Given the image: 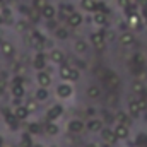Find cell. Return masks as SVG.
<instances>
[{
  "instance_id": "83f0119b",
  "label": "cell",
  "mask_w": 147,
  "mask_h": 147,
  "mask_svg": "<svg viewBox=\"0 0 147 147\" xmlns=\"http://www.w3.org/2000/svg\"><path fill=\"white\" fill-rule=\"evenodd\" d=\"M69 36H70V33H69L67 28H57V29H55V38H57V39L63 41V39H67Z\"/></svg>"
},
{
  "instance_id": "ba28073f",
  "label": "cell",
  "mask_w": 147,
  "mask_h": 147,
  "mask_svg": "<svg viewBox=\"0 0 147 147\" xmlns=\"http://www.w3.org/2000/svg\"><path fill=\"white\" fill-rule=\"evenodd\" d=\"M50 60L53 62V63H65V53L62 51V50H58V48H53L51 51H50Z\"/></svg>"
},
{
  "instance_id": "7bdbcfd3",
  "label": "cell",
  "mask_w": 147,
  "mask_h": 147,
  "mask_svg": "<svg viewBox=\"0 0 147 147\" xmlns=\"http://www.w3.org/2000/svg\"><path fill=\"white\" fill-rule=\"evenodd\" d=\"M137 3H139V7H142V9L147 7V0H137Z\"/></svg>"
},
{
  "instance_id": "277c9868",
  "label": "cell",
  "mask_w": 147,
  "mask_h": 147,
  "mask_svg": "<svg viewBox=\"0 0 147 147\" xmlns=\"http://www.w3.org/2000/svg\"><path fill=\"white\" fill-rule=\"evenodd\" d=\"M36 80L38 84H39V87H50V84H51V75L46 72V70H39L36 74Z\"/></svg>"
},
{
  "instance_id": "5bb4252c",
  "label": "cell",
  "mask_w": 147,
  "mask_h": 147,
  "mask_svg": "<svg viewBox=\"0 0 147 147\" xmlns=\"http://www.w3.org/2000/svg\"><path fill=\"white\" fill-rule=\"evenodd\" d=\"M0 51H2V55L3 57H14V53H16V48H14V45L12 43H9V41H3L2 43V46H0Z\"/></svg>"
},
{
  "instance_id": "cb8c5ba5",
  "label": "cell",
  "mask_w": 147,
  "mask_h": 147,
  "mask_svg": "<svg viewBox=\"0 0 147 147\" xmlns=\"http://www.w3.org/2000/svg\"><path fill=\"white\" fill-rule=\"evenodd\" d=\"M14 115H16V118L21 121V120H26V118L29 116V110H28L26 106H21V105H19V106L16 108V111H14Z\"/></svg>"
},
{
  "instance_id": "5b68a950",
  "label": "cell",
  "mask_w": 147,
  "mask_h": 147,
  "mask_svg": "<svg viewBox=\"0 0 147 147\" xmlns=\"http://www.w3.org/2000/svg\"><path fill=\"white\" fill-rule=\"evenodd\" d=\"M82 22H84V17H82L80 12H74L67 17V26L69 28H79Z\"/></svg>"
},
{
  "instance_id": "f35d334b",
  "label": "cell",
  "mask_w": 147,
  "mask_h": 147,
  "mask_svg": "<svg viewBox=\"0 0 147 147\" xmlns=\"http://www.w3.org/2000/svg\"><path fill=\"white\" fill-rule=\"evenodd\" d=\"M96 10L108 14V7H106V3H105V2H98V3H96Z\"/></svg>"
},
{
  "instance_id": "4dcf8cb0",
  "label": "cell",
  "mask_w": 147,
  "mask_h": 147,
  "mask_svg": "<svg viewBox=\"0 0 147 147\" xmlns=\"http://www.w3.org/2000/svg\"><path fill=\"white\" fill-rule=\"evenodd\" d=\"M70 70H72V67H69L67 63H62V65H60V77H62L63 80H69Z\"/></svg>"
},
{
  "instance_id": "4fadbf2b",
  "label": "cell",
  "mask_w": 147,
  "mask_h": 147,
  "mask_svg": "<svg viewBox=\"0 0 147 147\" xmlns=\"http://www.w3.org/2000/svg\"><path fill=\"white\" fill-rule=\"evenodd\" d=\"M62 113H63V108H62L60 105H55L53 108H50V110H48V113H46V120H48V121H51V120H57V118H58Z\"/></svg>"
},
{
  "instance_id": "f6af8a7d",
  "label": "cell",
  "mask_w": 147,
  "mask_h": 147,
  "mask_svg": "<svg viewBox=\"0 0 147 147\" xmlns=\"http://www.w3.org/2000/svg\"><path fill=\"white\" fill-rule=\"evenodd\" d=\"M86 147H98V146H96V144H87Z\"/></svg>"
},
{
  "instance_id": "8fae6325",
  "label": "cell",
  "mask_w": 147,
  "mask_h": 147,
  "mask_svg": "<svg viewBox=\"0 0 147 147\" xmlns=\"http://www.w3.org/2000/svg\"><path fill=\"white\" fill-rule=\"evenodd\" d=\"M33 67L36 69L38 72H39V70H45V67H46V55H45V53H41V51H39L36 57H34Z\"/></svg>"
},
{
  "instance_id": "6da1fadb",
  "label": "cell",
  "mask_w": 147,
  "mask_h": 147,
  "mask_svg": "<svg viewBox=\"0 0 147 147\" xmlns=\"http://www.w3.org/2000/svg\"><path fill=\"white\" fill-rule=\"evenodd\" d=\"M28 43H29L31 48L41 50L43 48V43H45V38H43L41 33H38V31H29L28 33Z\"/></svg>"
},
{
  "instance_id": "9a60e30c",
  "label": "cell",
  "mask_w": 147,
  "mask_h": 147,
  "mask_svg": "<svg viewBox=\"0 0 147 147\" xmlns=\"http://www.w3.org/2000/svg\"><path fill=\"white\" fill-rule=\"evenodd\" d=\"M58 7H60V17H62V19H65V21H67V17H69L70 14L75 12L72 3H60Z\"/></svg>"
},
{
  "instance_id": "d6986e66",
  "label": "cell",
  "mask_w": 147,
  "mask_h": 147,
  "mask_svg": "<svg viewBox=\"0 0 147 147\" xmlns=\"http://www.w3.org/2000/svg\"><path fill=\"white\" fill-rule=\"evenodd\" d=\"M67 128H69L72 134H79V132H82L84 123H82L80 120H70V121H69V125H67Z\"/></svg>"
},
{
  "instance_id": "7a4b0ae2",
  "label": "cell",
  "mask_w": 147,
  "mask_h": 147,
  "mask_svg": "<svg viewBox=\"0 0 147 147\" xmlns=\"http://www.w3.org/2000/svg\"><path fill=\"white\" fill-rule=\"evenodd\" d=\"M57 7L53 5V3H46V5H43L41 7V16H43V19H46V21H53L55 17H57Z\"/></svg>"
},
{
  "instance_id": "836d02e7",
  "label": "cell",
  "mask_w": 147,
  "mask_h": 147,
  "mask_svg": "<svg viewBox=\"0 0 147 147\" xmlns=\"http://www.w3.org/2000/svg\"><path fill=\"white\" fill-rule=\"evenodd\" d=\"M116 121H118V125H127V127H128V123H130V121H128V116H127L125 113H118V115H116Z\"/></svg>"
},
{
  "instance_id": "9c48e42d",
  "label": "cell",
  "mask_w": 147,
  "mask_h": 147,
  "mask_svg": "<svg viewBox=\"0 0 147 147\" xmlns=\"http://www.w3.org/2000/svg\"><path fill=\"white\" fill-rule=\"evenodd\" d=\"M127 22H128V26H130V28L139 29V28L142 26V17L139 16V12H134V14L127 16Z\"/></svg>"
},
{
  "instance_id": "d4e9b609",
  "label": "cell",
  "mask_w": 147,
  "mask_h": 147,
  "mask_svg": "<svg viewBox=\"0 0 147 147\" xmlns=\"http://www.w3.org/2000/svg\"><path fill=\"white\" fill-rule=\"evenodd\" d=\"M10 92L16 99H21L24 94H26V87L24 86H10Z\"/></svg>"
},
{
  "instance_id": "bcb514c9",
  "label": "cell",
  "mask_w": 147,
  "mask_h": 147,
  "mask_svg": "<svg viewBox=\"0 0 147 147\" xmlns=\"http://www.w3.org/2000/svg\"><path fill=\"white\" fill-rule=\"evenodd\" d=\"M2 144H3V139H2V137H0V146H2Z\"/></svg>"
},
{
  "instance_id": "8d00e7d4",
  "label": "cell",
  "mask_w": 147,
  "mask_h": 147,
  "mask_svg": "<svg viewBox=\"0 0 147 147\" xmlns=\"http://www.w3.org/2000/svg\"><path fill=\"white\" fill-rule=\"evenodd\" d=\"M24 77L22 75H16L14 79H12V86H24Z\"/></svg>"
},
{
  "instance_id": "1f68e13d",
  "label": "cell",
  "mask_w": 147,
  "mask_h": 147,
  "mask_svg": "<svg viewBox=\"0 0 147 147\" xmlns=\"http://www.w3.org/2000/svg\"><path fill=\"white\" fill-rule=\"evenodd\" d=\"M48 96H50V94H48V89H46V87H39L36 91V99L38 101H46Z\"/></svg>"
},
{
  "instance_id": "ac0fdd59",
  "label": "cell",
  "mask_w": 147,
  "mask_h": 147,
  "mask_svg": "<svg viewBox=\"0 0 147 147\" xmlns=\"http://www.w3.org/2000/svg\"><path fill=\"white\" fill-rule=\"evenodd\" d=\"M113 132H115L116 139H127L128 137V127L127 125H116L113 128Z\"/></svg>"
},
{
  "instance_id": "ffe728a7",
  "label": "cell",
  "mask_w": 147,
  "mask_h": 147,
  "mask_svg": "<svg viewBox=\"0 0 147 147\" xmlns=\"http://www.w3.org/2000/svg\"><path fill=\"white\" fill-rule=\"evenodd\" d=\"M101 137L105 139V142H108V144H115L118 139H116V135H115V132L111 130V128H105L103 132H101Z\"/></svg>"
},
{
  "instance_id": "7dc6e473",
  "label": "cell",
  "mask_w": 147,
  "mask_h": 147,
  "mask_svg": "<svg viewBox=\"0 0 147 147\" xmlns=\"http://www.w3.org/2000/svg\"><path fill=\"white\" fill-rule=\"evenodd\" d=\"M2 3H3V0H0V5H2Z\"/></svg>"
},
{
  "instance_id": "c3c4849f",
  "label": "cell",
  "mask_w": 147,
  "mask_h": 147,
  "mask_svg": "<svg viewBox=\"0 0 147 147\" xmlns=\"http://www.w3.org/2000/svg\"><path fill=\"white\" fill-rule=\"evenodd\" d=\"M144 19H146V24H147V17H144Z\"/></svg>"
},
{
  "instance_id": "e0dca14e",
  "label": "cell",
  "mask_w": 147,
  "mask_h": 147,
  "mask_svg": "<svg viewBox=\"0 0 147 147\" xmlns=\"http://www.w3.org/2000/svg\"><path fill=\"white\" fill-rule=\"evenodd\" d=\"M105 80H106V84H108L110 89L118 87V84H120V77H118L116 74H113V72H108V75L105 77Z\"/></svg>"
},
{
  "instance_id": "681fc988",
  "label": "cell",
  "mask_w": 147,
  "mask_h": 147,
  "mask_svg": "<svg viewBox=\"0 0 147 147\" xmlns=\"http://www.w3.org/2000/svg\"><path fill=\"white\" fill-rule=\"evenodd\" d=\"M33 147H41V146H33Z\"/></svg>"
},
{
  "instance_id": "f907efd6",
  "label": "cell",
  "mask_w": 147,
  "mask_h": 147,
  "mask_svg": "<svg viewBox=\"0 0 147 147\" xmlns=\"http://www.w3.org/2000/svg\"><path fill=\"white\" fill-rule=\"evenodd\" d=\"M130 2H137V0H130Z\"/></svg>"
},
{
  "instance_id": "b9f144b4",
  "label": "cell",
  "mask_w": 147,
  "mask_h": 147,
  "mask_svg": "<svg viewBox=\"0 0 147 147\" xmlns=\"http://www.w3.org/2000/svg\"><path fill=\"white\" fill-rule=\"evenodd\" d=\"M116 5H118L120 9H127V7L130 5V0H116Z\"/></svg>"
},
{
  "instance_id": "44dd1931",
  "label": "cell",
  "mask_w": 147,
  "mask_h": 147,
  "mask_svg": "<svg viewBox=\"0 0 147 147\" xmlns=\"http://www.w3.org/2000/svg\"><path fill=\"white\" fill-rule=\"evenodd\" d=\"M14 28H16V31L17 33H29L28 29H29V22L26 21V19H19V21H16V24H14Z\"/></svg>"
},
{
  "instance_id": "30bf717a",
  "label": "cell",
  "mask_w": 147,
  "mask_h": 147,
  "mask_svg": "<svg viewBox=\"0 0 147 147\" xmlns=\"http://www.w3.org/2000/svg\"><path fill=\"white\" fill-rule=\"evenodd\" d=\"M142 106H140V99H134V101H130L128 103V113H130V116H139L140 113H142Z\"/></svg>"
},
{
  "instance_id": "484cf974",
  "label": "cell",
  "mask_w": 147,
  "mask_h": 147,
  "mask_svg": "<svg viewBox=\"0 0 147 147\" xmlns=\"http://www.w3.org/2000/svg\"><path fill=\"white\" fill-rule=\"evenodd\" d=\"M3 113H5V120H7L10 130H17V123H19V120L16 118V115H9V111L7 110H3Z\"/></svg>"
},
{
  "instance_id": "8992f818",
  "label": "cell",
  "mask_w": 147,
  "mask_h": 147,
  "mask_svg": "<svg viewBox=\"0 0 147 147\" xmlns=\"http://www.w3.org/2000/svg\"><path fill=\"white\" fill-rule=\"evenodd\" d=\"M57 94H58V98H62V99L70 98V96H72V86H70V84H67V82L60 84V86L57 87Z\"/></svg>"
},
{
  "instance_id": "603a6c76",
  "label": "cell",
  "mask_w": 147,
  "mask_h": 147,
  "mask_svg": "<svg viewBox=\"0 0 147 147\" xmlns=\"http://www.w3.org/2000/svg\"><path fill=\"white\" fill-rule=\"evenodd\" d=\"M0 16L5 19V22H14L12 19V9L7 5H0Z\"/></svg>"
},
{
  "instance_id": "d6a6232c",
  "label": "cell",
  "mask_w": 147,
  "mask_h": 147,
  "mask_svg": "<svg viewBox=\"0 0 147 147\" xmlns=\"http://www.w3.org/2000/svg\"><path fill=\"white\" fill-rule=\"evenodd\" d=\"M45 130H46V134H50V135H55V134H58V127L55 125V123H46L45 125Z\"/></svg>"
},
{
  "instance_id": "4316f807",
  "label": "cell",
  "mask_w": 147,
  "mask_h": 147,
  "mask_svg": "<svg viewBox=\"0 0 147 147\" xmlns=\"http://www.w3.org/2000/svg\"><path fill=\"white\" fill-rule=\"evenodd\" d=\"M74 50H75V53H86V51H87V43H86L84 39H75Z\"/></svg>"
},
{
  "instance_id": "ee69618b",
  "label": "cell",
  "mask_w": 147,
  "mask_h": 147,
  "mask_svg": "<svg viewBox=\"0 0 147 147\" xmlns=\"http://www.w3.org/2000/svg\"><path fill=\"white\" fill-rule=\"evenodd\" d=\"M2 24H5V19H3V17L0 16V26H2Z\"/></svg>"
},
{
  "instance_id": "f1b7e54d",
  "label": "cell",
  "mask_w": 147,
  "mask_h": 147,
  "mask_svg": "<svg viewBox=\"0 0 147 147\" xmlns=\"http://www.w3.org/2000/svg\"><path fill=\"white\" fill-rule=\"evenodd\" d=\"M87 96H89L91 99H96V98L101 96V89H99L98 86H89V87H87Z\"/></svg>"
},
{
  "instance_id": "e575fe53",
  "label": "cell",
  "mask_w": 147,
  "mask_h": 147,
  "mask_svg": "<svg viewBox=\"0 0 147 147\" xmlns=\"http://www.w3.org/2000/svg\"><path fill=\"white\" fill-rule=\"evenodd\" d=\"M24 106L29 110V113H31V111H36L38 110V99H31V101H28Z\"/></svg>"
},
{
  "instance_id": "7402d4cb",
  "label": "cell",
  "mask_w": 147,
  "mask_h": 147,
  "mask_svg": "<svg viewBox=\"0 0 147 147\" xmlns=\"http://www.w3.org/2000/svg\"><path fill=\"white\" fill-rule=\"evenodd\" d=\"M96 3L98 0H80V7L86 12H96Z\"/></svg>"
},
{
  "instance_id": "74e56055",
  "label": "cell",
  "mask_w": 147,
  "mask_h": 147,
  "mask_svg": "<svg viewBox=\"0 0 147 147\" xmlns=\"http://www.w3.org/2000/svg\"><path fill=\"white\" fill-rule=\"evenodd\" d=\"M134 92L144 94V84H142V82H134Z\"/></svg>"
},
{
  "instance_id": "52a82bcc",
  "label": "cell",
  "mask_w": 147,
  "mask_h": 147,
  "mask_svg": "<svg viewBox=\"0 0 147 147\" xmlns=\"http://www.w3.org/2000/svg\"><path fill=\"white\" fill-rule=\"evenodd\" d=\"M92 22H94V24H98V26H101V28H105V26L108 24V14L99 12V10L92 12Z\"/></svg>"
},
{
  "instance_id": "d590c367",
  "label": "cell",
  "mask_w": 147,
  "mask_h": 147,
  "mask_svg": "<svg viewBox=\"0 0 147 147\" xmlns=\"http://www.w3.org/2000/svg\"><path fill=\"white\" fill-rule=\"evenodd\" d=\"M79 79H80V72H79L77 69H72V70H70V75H69V80L75 82V80H79Z\"/></svg>"
},
{
  "instance_id": "3957f363",
  "label": "cell",
  "mask_w": 147,
  "mask_h": 147,
  "mask_svg": "<svg viewBox=\"0 0 147 147\" xmlns=\"http://www.w3.org/2000/svg\"><path fill=\"white\" fill-rule=\"evenodd\" d=\"M91 43L96 46V48H103L106 45V33L105 31H94L91 34Z\"/></svg>"
},
{
  "instance_id": "2e32d148",
  "label": "cell",
  "mask_w": 147,
  "mask_h": 147,
  "mask_svg": "<svg viewBox=\"0 0 147 147\" xmlns=\"http://www.w3.org/2000/svg\"><path fill=\"white\" fill-rule=\"evenodd\" d=\"M43 16H41V9H38V7H29V10H28V19L31 21V22H38L39 19H41Z\"/></svg>"
},
{
  "instance_id": "60d3db41",
  "label": "cell",
  "mask_w": 147,
  "mask_h": 147,
  "mask_svg": "<svg viewBox=\"0 0 147 147\" xmlns=\"http://www.w3.org/2000/svg\"><path fill=\"white\" fill-rule=\"evenodd\" d=\"M39 130H41V127H39L38 123H31V125H29V132H31V134H39Z\"/></svg>"
},
{
  "instance_id": "ab89813d",
  "label": "cell",
  "mask_w": 147,
  "mask_h": 147,
  "mask_svg": "<svg viewBox=\"0 0 147 147\" xmlns=\"http://www.w3.org/2000/svg\"><path fill=\"white\" fill-rule=\"evenodd\" d=\"M22 146L24 147H33V142H31V137L29 135H22Z\"/></svg>"
},
{
  "instance_id": "7c38bea8",
  "label": "cell",
  "mask_w": 147,
  "mask_h": 147,
  "mask_svg": "<svg viewBox=\"0 0 147 147\" xmlns=\"http://www.w3.org/2000/svg\"><path fill=\"white\" fill-rule=\"evenodd\" d=\"M134 43H135V36H134V33H130V31L121 33V36H120V45H121V46H132Z\"/></svg>"
},
{
  "instance_id": "f546056e",
  "label": "cell",
  "mask_w": 147,
  "mask_h": 147,
  "mask_svg": "<svg viewBox=\"0 0 147 147\" xmlns=\"http://www.w3.org/2000/svg\"><path fill=\"white\" fill-rule=\"evenodd\" d=\"M87 128H89L91 132H98V130L103 128V121H101V120H91V121L87 123Z\"/></svg>"
}]
</instances>
